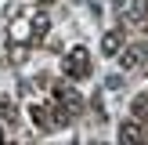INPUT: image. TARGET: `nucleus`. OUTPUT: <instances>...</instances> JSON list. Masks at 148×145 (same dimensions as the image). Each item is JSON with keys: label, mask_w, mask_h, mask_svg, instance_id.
Listing matches in <instances>:
<instances>
[{"label": "nucleus", "mask_w": 148, "mask_h": 145, "mask_svg": "<svg viewBox=\"0 0 148 145\" xmlns=\"http://www.w3.org/2000/svg\"><path fill=\"white\" fill-rule=\"evenodd\" d=\"M0 113H4L7 120H14V105H7V102H0Z\"/></svg>", "instance_id": "6e6552de"}, {"label": "nucleus", "mask_w": 148, "mask_h": 145, "mask_svg": "<svg viewBox=\"0 0 148 145\" xmlns=\"http://www.w3.org/2000/svg\"><path fill=\"white\" fill-rule=\"evenodd\" d=\"M58 102H62L69 113H72V109H79V94L72 91V87H58Z\"/></svg>", "instance_id": "f03ea898"}, {"label": "nucleus", "mask_w": 148, "mask_h": 145, "mask_svg": "<svg viewBox=\"0 0 148 145\" xmlns=\"http://www.w3.org/2000/svg\"><path fill=\"white\" fill-rule=\"evenodd\" d=\"M119 33H105V44H101V47H105V55H116V51H119Z\"/></svg>", "instance_id": "423d86ee"}, {"label": "nucleus", "mask_w": 148, "mask_h": 145, "mask_svg": "<svg viewBox=\"0 0 148 145\" xmlns=\"http://www.w3.org/2000/svg\"><path fill=\"white\" fill-rule=\"evenodd\" d=\"M134 116H137V120H145V116H148V94L134 98Z\"/></svg>", "instance_id": "0eeeda50"}, {"label": "nucleus", "mask_w": 148, "mask_h": 145, "mask_svg": "<svg viewBox=\"0 0 148 145\" xmlns=\"http://www.w3.org/2000/svg\"><path fill=\"white\" fill-rule=\"evenodd\" d=\"M137 62H141V51H137V47H130V51L119 55V65H123V69H134Z\"/></svg>", "instance_id": "39448f33"}, {"label": "nucleus", "mask_w": 148, "mask_h": 145, "mask_svg": "<svg viewBox=\"0 0 148 145\" xmlns=\"http://www.w3.org/2000/svg\"><path fill=\"white\" fill-rule=\"evenodd\" d=\"M119 138H123V142H141V127H137V123H123V130H119Z\"/></svg>", "instance_id": "20e7f679"}, {"label": "nucleus", "mask_w": 148, "mask_h": 145, "mask_svg": "<svg viewBox=\"0 0 148 145\" xmlns=\"http://www.w3.org/2000/svg\"><path fill=\"white\" fill-rule=\"evenodd\" d=\"M130 22H148V0H130Z\"/></svg>", "instance_id": "7ed1b4c3"}, {"label": "nucleus", "mask_w": 148, "mask_h": 145, "mask_svg": "<svg viewBox=\"0 0 148 145\" xmlns=\"http://www.w3.org/2000/svg\"><path fill=\"white\" fill-rule=\"evenodd\" d=\"M0 138H4V130H0Z\"/></svg>", "instance_id": "1a4fd4ad"}, {"label": "nucleus", "mask_w": 148, "mask_h": 145, "mask_svg": "<svg viewBox=\"0 0 148 145\" xmlns=\"http://www.w3.org/2000/svg\"><path fill=\"white\" fill-rule=\"evenodd\" d=\"M65 72H69V76H87V72H90V55H87L83 47H72L69 55H65Z\"/></svg>", "instance_id": "f257e3e1"}]
</instances>
